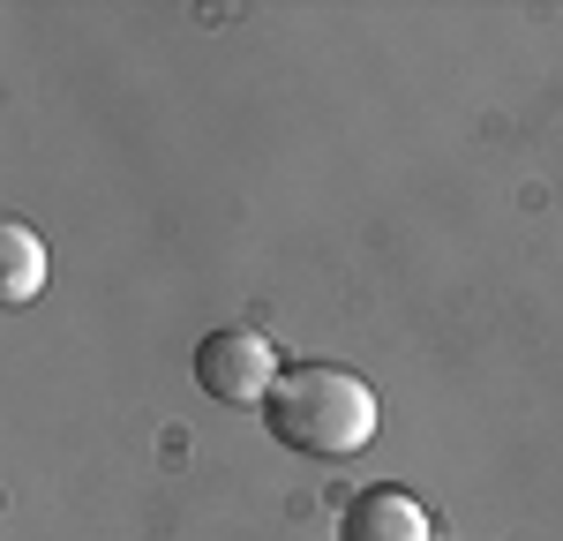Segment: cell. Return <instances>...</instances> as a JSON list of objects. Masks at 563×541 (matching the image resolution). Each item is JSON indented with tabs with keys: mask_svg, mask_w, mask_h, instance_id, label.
Returning <instances> with one entry per match:
<instances>
[{
	"mask_svg": "<svg viewBox=\"0 0 563 541\" xmlns=\"http://www.w3.org/2000/svg\"><path fill=\"white\" fill-rule=\"evenodd\" d=\"M263 429L301 459H353L376 444V391L368 376L331 368V361H301L278 376V391L263 399Z\"/></svg>",
	"mask_w": 563,
	"mask_h": 541,
	"instance_id": "cell-1",
	"label": "cell"
},
{
	"mask_svg": "<svg viewBox=\"0 0 563 541\" xmlns=\"http://www.w3.org/2000/svg\"><path fill=\"white\" fill-rule=\"evenodd\" d=\"M278 354H271V339L249 331V323H225V331H203L196 339V384L211 391L218 406H256L278 391Z\"/></svg>",
	"mask_w": 563,
	"mask_h": 541,
	"instance_id": "cell-2",
	"label": "cell"
},
{
	"mask_svg": "<svg viewBox=\"0 0 563 541\" xmlns=\"http://www.w3.org/2000/svg\"><path fill=\"white\" fill-rule=\"evenodd\" d=\"M339 541H435L429 504L406 489H368L339 511Z\"/></svg>",
	"mask_w": 563,
	"mask_h": 541,
	"instance_id": "cell-3",
	"label": "cell"
},
{
	"mask_svg": "<svg viewBox=\"0 0 563 541\" xmlns=\"http://www.w3.org/2000/svg\"><path fill=\"white\" fill-rule=\"evenodd\" d=\"M38 294H45V241L23 219H8L0 225V301L23 309V301H38Z\"/></svg>",
	"mask_w": 563,
	"mask_h": 541,
	"instance_id": "cell-4",
	"label": "cell"
}]
</instances>
